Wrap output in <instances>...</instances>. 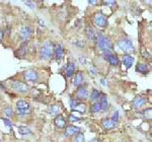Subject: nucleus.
Wrapping results in <instances>:
<instances>
[{"label":"nucleus","mask_w":152,"mask_h":142,"mask_svg":"<svg viewBox=\"0 0 152 142\" xmlns=\"http://www.w3.org/2000/svg\"><path fill=\"white\" fill-rule=\"evenodd\" d=\"M94 41H95V43H96L97 48L100 49V50H102V51H107V50L111 51L112 50L113 44H112L111 40H109L107 37L102 35V34H96V35H95V38H94Z\"/></svg>","instance_id":"nucleus-1"},{"label":"nucleus","mask_w":152,"mask_h":142,"mask_svg":"<svg viewBox=\"0 0 152 142\" xmlns=\"http://www.w3.org/2000/svg\"><path fill=\"white\" fill-rule=\"evenodd\" d=\"M54 52V45L50 41H46L43 44L40 50V58L42 60H49L53 55Z\"/></svg>","instance_id":"nucleus-2"},{"label":"nucleus","mask_w":152,"mask_h":142,"mask_svg":"<svg viewBox=\"0 0 152 142\" xmlns=\"http://www.w3.org/2000/svg\"><path fill=\"white\" fill-rule=\"evenodd\" d=\"M118 47L122 51H124L125 53H127V55L134 53L135 51L134 45L130 39H121V40H119L118 41Z\"/></svg>","instance_id":"nucleus-3"},{"label":"nucleus","mask_w":152,"mask_h":142,"mask_svg":"<svg viewBox=\"0 0 152 142\" xmlns=\"http://www.w3.org/2000/svg\"><path fill=\"white\" fill-rule=\"evenodd\" d=\"M94 23L99 28H105L107 26V19L102 12H96L94 18Z\"/></svg>","instance_id":"nucleus-4"},{"label":"nucleus","mask_w":152,"mask_h":142,"mask_svg":"<svg viewBox=\"0 0 152 142\" xmlns=\"http://www.w3.org/2000/svg\"><path fill=\"white\" fill-rule=\"evenodd\" d=\"M104 59L107 60L111 65L118 66L120 64V60H119V58H118V56L112 54L111 51H109V50L104 51Z\"/></svg>","instance_id":"nucleus-5"},{"label":"nucleus","mask_w":152,"mask_h":142,"mask_svg":"<svg viewBox=\"0 0 152 142\" xmlns=\"http://www.w3.org/2000/svg\"><path fill=\"white\" fill-rule=\"evenodd\" d=\"M12 89L14 90H16L18 92H20V94H26L28 90V86L24 82L15 80V81L12 82Z\"/></svg>","instance_id":"nucleus-6"},{"label":"nucleus","mask_w":152,"mask_h":142,"mask_svg":"<svg viewBox=\"0 0 152 142\" xmlns=\"http://www.w3.org/2000/svg\"><path fill=\"white\" fill-rule=\"evenodd\" d=\"M76 100L79 99V100H86L89 97V91L86 87L84 86H79L78 89L76 90Z\"/></svg>","instance_id":"nucleus-7"},{"label":"nucleus","mask_w":152,"mask_h":142,"mask_svg":"<svg viewBox=\"0 0 152 142\" xmlns=\"http://www.w3.org/2000/svg\"><path fill=\"white\" fill-rule=\"evenodd\" d=\"M19 38L23 41H26L29 39V37L31 35V29L29 26H23L18 31Z\"/></svg>","instance_id":"nucleus-8"},{"label":"nucleus","mask_w":152,"mask_h":142,"mask_svg":"<svg viewBox=\"0 0 152 142\" xmlns=\"http://www.w3.org/2000/svg\"><path fill=\"white\" fill-rule=\"evenodd\" d=\"M54 57L57 61H61L64 57V49H63L62 45H57L55 48H54Z\"/></svg>","instance_id":"nucleus-9"},{"label":"nucleus","mask_w":152,"mask_h":142,"mask_svg":"<svg viewBox=\"0 0 152 142\" xmlns=\"http://www.w3.org/2000/svg\"><path fill=\"white\" fill-rule=\"evenodd\" d=\"M146 102V99L142 95H139V97H136L132 102V106H133L134 109H140L145 105Z\"/></svg>","instance_id":"nucleus-10"},{"label":"nucleus","mask_w":152,"mask_h":142,"mask_svg":"<svg viewBox=\"0 0 152 142\" xmlns=\"http://www.w3.org/2000/svg\"><path fill=\"white\" fill-rule=\"evenodd\" d=\"M24 78L28 81H37L39 78V74L36 70H28L24 72Z\"/></svg>","instance_id":"nucleus-11"},{"label":"nucleus","mask_w":152,"mask_h":142,"mask_svg":"<svg viewBox=\"0 0 152 142\" xmlns=\"http://www.w3.org/2000/svg\"><path fill=\"white\" fill-rule=\"evenodd\" d=\"M80 132L79 127H76L74 125H69L65 128V136H73Z\"/></svg>","instance_id":"nucleus-12"},{"label":"nucleus","mask_w":152,"mask_h":142,"mask_svg":"<svg viewBox=\"0 0 152 142\" xmlns=\"http://www.w3.org/2000/svg\"><path fill=\"white\" fill-rule=\"evenodd\" d=\"M54 123H55V126L59 129L65 128L66 121H65L64 117H63L62 115H58V116L55 118V120H54Z\"/></svg>","instance_id":"nucleus-13"},{"label":"nucleus","mask_w":152,"mask_h":142,"mask_svg":"<svg viewBox=\"0 0 152 142\" xmlns=\"http://www.w3.org/2000/svg\"><path fill=\"white\" fill-rule=\"evenodd\" d=\"M83 81H84V76H83L82 72H77L75 74L74 78H73V84L75 86H80L83 83Z\"/></svg>","instance_id":"nucleus-14"},{"label":"nucleus","mask_w":152,"mask_h":142,"mask_svg":"<svg viewBox=\"0 0 152 142\" xmlns=\"http://www.w3.org/2000/svg\"><path fill=\"white\" fill-rule=\"evenodd\" d=\"M26 49H28V42H23V44L20 45V47L18 48V53L15 54L16 57H20L23 58L26 53Z\"/></svg>","instance_id":"nucleus-15"},{"label":"nucleus","mask_w":152,"mask_h":142,"mask_svg":"<svg viewBox=\"0 0 152 142\" xmlns=\"http://www.w3.org/2000/svg\"><path fill=\"white\" fill-rule=\"evenodd\" d=\"M102 97H99V105L102 108V111H107L109 108V102H107V97H105V94H100Z\"/></svg>","instance_id":"nucleus-16"},{"label":"nucleus","mask_w":152,"mask_h":142,"mask_svg":"<svg viewBox=\"0 0 152 142\" xmlns=\"http://www.w3.org/2000/svg\"><path fill=\"white\" fill-rule=\"evenodd\" d=\"M75 69H76V66H75L74 63H69L67 67H66V70H65L66 77H71V76H72V75L75 73Z\"/></svg>","instance_id":"nucleus-17"},{"label":"nucleus","mask_w":152,"mask_h":142,"mask_svg":"<svg viewBox=\"0 0 152 142\" xmlns=\"http://www.w3.org/2000/svg\"><path fill=\"white\" fill-rule=\"evenodd\" d=\"M134 63V58L131 55H125L123 56V64L126 66V68L132 67Z\"/></svg>","instance_id":"nucleus-18"},{"label":"nucleus","mask_w":152,"mask_h":142,"mask_svg":"<svg viewBox=\"0 0 152 142\" xmlns=\"http://www.w3.org/2000/svg\"><path fill=\"white\" fill-rule=\"evenodd\" d=\"M16 108L18 110H23V111H28L29 109V104L28 102L23 101V100H19L16 102Z\"/></svg>","instance_id":"nucleus-19"},{"label":"nucleus","mask_w":152,"mask_h":142,"mask_svg":"<svg viewBox=\"0 0 152 142\" xmlns=\"http://www.w3.org/2000/svg\"><path fill=\"white\" fill-rule=\"evenodd\" d=\"M136 70H137V72L142 73V74H147V73L149 72L148 66H147V64H144V63H139V64H137Z\"/></svg>","instance_id":"nucleus-20"},{"label":"nucleus","mask_w":152,"mask_h":142,"mask_svg":"<svg viewBox=\"0 0 152 142\" xmlns=\"http://www.w3.org/2000/svg\"><path fill=\"white\" fill-rule=\"evenodd\" d=\"M102 127H104L105 130H111V129L114 128L117 124H115L111 119H104V121H102Z\"/></svg>","instance_id":"nucleus-21"},{"label":"nucleus","mask_w":152,"mask_h":142,"mask_svg":"<svg viewBox=\"0 0 152 142\" xmlns=\"http://www.w3.org/2000/svg\"><path fill=\"white\" fill-rule=\"evenodd\" d=\"M85 35H86L88 40H90V41L94 40V38H95V31L94 30V28H92V26H88L87 28L85 29Z\"/></svg>","instance_id":"nucleus-22"},{"label":"nucleus","mask_w":152,"mask_h":142,"mask_svg":"<svg viewBox=\"0 0 152 142\" xmlns=\"http://www.w3.org/2000/svg\"><path fill=\"white\" fill-rule=\"evenodd\" d=\"M60 113V106L59 105H51V107L49 108V114L51 116H55V115H59Z\"/></svg>","instance_id":"nucleus-23"},{"label":"nucleus","mask_w":152,"mask_h":142,"mask_svg":"<svg viewBox=\"0 0 152 142\" xmlns=\"http://www.w3.org/2000/svg\"><path fill=\"white\" fill-rule=\"evenodd\" d=\"M18 129V133L21 134V135H28V134H31V129L26 126H19Z\"/></svg>","instance_id":"nucleus-24"},{"label":"nucleus","mask_w":152,"mask_h":142,"mask_svg":"<svg viewBox=\"0 0 152 142\" xmlns=\"http://www.w3.org/2000/svg\"><path fill=\"white\" fill-rule=\"evenodd\" d=\"M100 94H100L99 90L94 89V90H92L91 95H90V100H91V101H96L97 99H99Z\"/></svg>","instance_id":"nucleus-25"},{"label":"nucleus","mask_w":152,"mask_h":142,"mask_svg":"<svg viewBox=\"0 0 152 142\" xmlns=\"http://www.w3.org/2000/svg\"><path fill=\"white\" fill-rule=\"evenodd\" d=\"M69 104H70V108H71V109L75 110L76 108L78 107V105L80 104V102L78 101V100H76V99H71L70 102H69Z\"/></svg>","instance_id":"nucleus-26"},{"label":"nucleus","mask_w":152,"mask_h":142,"mask_svg":"<svg viewBox=\"0 0 152 142\" xmlns=\"http://www.w3.org/2000/svg\"><path fill=\"white\" fill-rule=\"evenodd\" d=\"M99 111H102V108H100L99 102H94L91 107V112L92 113H99Z\"/></svg>","instance_id":"nucleus-27"},{"label":"nucleus","mask_w":152,"mask_h":142,"mask_svg":"<svg viewBox=\"0 0 152 142\" xmlns=\"http://www.w3.org/2000/svg\"><path fill=\"white\" fill-rule=\"evenodd\" d=\"M4 114H5L6 117L11 118V117L13 116V111H12V109L10 107H6L5 109H4Z\"/></svg>","instance_id":"nucleus-28"},{"label":"nucleus","mask_w":152,"mask_h":142,"mask_svg":"<svg viewBox=\"0 0 152 142\" xmlns=\"http://www.w3.org/2000/svg\"><path fill=\"white\" fill-rule=\"evenodd\" d=\"M74 142H84V134L80 133V132L78 134H76Z\"/></svg>","instance_id":"nucleus-29"},{"label":"nucleus","mask_w":152,"mask_h":142,"mask_svg":"<svg viewBox=\"0 0 152 142\" xmlns=\"http://www.w3.org/2000/svg\"><path fill=\"white\" fill-rule=\"evenodd\" d=\"M1 120L3 121V123L5 124V126L7 127V129H8V130H10L11 127H12V124H11V121H10V120L7 119V118H1Z\"/></svg>","instance_id":"nucleus-30"},{"label":"nucleus","mask_w":152,"mask_h":142,"mask_svg":"<svg viewBox=\"0 0 152 142\" xmlns=\"http://www.w3.org/2000/svg\"><path fill=\"white\" fill-rule=\"evenodd\" d=\"M76 112H79V113H84L85 112V106L84 104H82V102H80L79 105H78V107L75 109Z\"/></svg>","instance_id":"nucleus-31"},{"label":"nucleus","mask_w":152,"mask_h":142,"mask_svg":"<svg viewBox=\"0 0 152 142\" xmlns=\"http://www.w3.org/2000/svg\"><path fill=\"white\" fill-rule=\"evenodd\" d=\"M89 74L92 75V76H95V75L97 74V69L94 67V65L89 66Z\"/></svg>","instance_id":"nucleus-32"},{"label":"nucleus","mask_w":152,"mask_h":142,"mask_svg":"<svg viewBox=\"0 0 152 142\" xmlns=\"http://www.w3.org/2000/svg\"><path fill=\"white\" fill-rule=\"evenodd\" d=\"M111 120L113 122H114L115 124H117L118 123V121H119V112H115L114 113V115H113V117L111 118Z\"/></svg>","instance_id":"nucleus-33"},{"label":"nucleus","mask_w":152,"mask_h":142,"mask_svg":"<svg viewBox=\"0 0 152 142\" xmlns=\"http://www.w3.org/2000/svg\"><path fill=\"white\" fill-rule=\"evenodd\" d=\"M80 118H78V117H75L73 114H71L69 116V118H68V121L69 122H79L80 121Z\"/></svg>","instance_id":"nucleus-34"},{"label":"nucleus","mask_w":152,"mask_h":142,"mask_svg":"<svg viewBox=\"0 0 152 142\" xmlns=\"http://www.w3.org/2000/svg\"><path fill=\"white\" fill-rule=\"evenodd\" d=\"M23 3L26 4V6H28L29 8H31V9H34L36 7L35 3H34V2H31V1H23Z\"/></svg>","instance_id":"nucleus-35"},{"label":"nucleus","mask_w":152,"mask_h":142,"mask_svg":"<svg viewBox=\"0 0 152 142\" xmlns=\"http://www.w3.org/2000/svg\"><path fill=\"white\" fill-rule=\"evenodd\" d=\"M104 5H110V6H114L116 5V1H104Z\"/></svg>","instance_id":"nucleus-36"},{"label":"nucleus","mask_w":152,"mask_h":142,"mask_svg":"<svg viewBox=\"0 0 152 142\" xmlns=\"http://www.w3.org/2000/svg\"><path fill=\"white\" fill-rule=\"evenodd\" d=\"M16 114L19 115V116H24L28 113H26V111H23V110H16Z\"/></svg>","instance_id":"nucleus-37"},{"label":"nucleus","mask_w":152,"mask_h":142,"mask_svg":"<svg viewBox=\"0 0 152 142\" xmlns=\"http://www.w3.org/2000/svg\"><path fill=\"white\" fill-rule=\"evenodd\" d=\"M142 54H143V56L146 58V59H150V54H149V53H146L145 49H143V50H142Z\"/></svg>","instance_id":"nucleus-38"},{"label":"nucleus","mask_w":152,"mask_h":142,"mask_svg":"<svg viewBox=\"0 0 152 142\" xmlns=\"http://www.w3.org/2000/svg\"><path fill=\"white\" fill-rule=\"evenodd\" d=\"M79 61H80L81 63H85V62H86V59H85V57H80Z\"/></svg>","instance_id":"nucleus-39"},{"label":"nucleus","mask_w":152,"mask_h":142,"mask_svg":"<svg viewBox=\"0 0 152 142\" xmlns=\"http://www.w3.org/2000/svg\"><path fill=\"white\" fill-rule=\"evenodd\" d=\"M88 3L91 4V5H94V4L97 3V1H88Z\"/></svg>","instance_id":"nucleus-40"},{"label":"nucleus","mask_w":152,"mask_h":142,"mask_svg":"<svg viewBox=\"0 0 152 142\" xmlns=\"http://www.w3.org/2000/svg\"><path fill=\"white\" fill-rule=\"evenodd\" d=\"M2 37H3V31L0 30V42H1V40H2Z\"/></svg>","instance_id":"nucleus-41"},{"label":"nucleus","mask_w":152,"mask_h":142,"mask_svg":"<svg viewBox=\"0 0 152 142\" xmlns=\"http://www.w3.org/2000/svg\"><path fill=\"white\" fill-rule=\"evenodd\" d=\"M90 142H102V141L99 140V139H94V140H91Z\"/></svg>","instance_id":"nucleus-42"},{"label":"nucleus","mask_w":152,"mask_h":142,"mask_svg":"<svg viewBox=\"0 0 152 142\" xmlns=\"http://www.w3.org/2000/svg\"><path fill=\"white\" fill-rule=\"evenodd\" d=\"M102 84H104V85H105V81H104V79H102Z\"/></svg>","instance_id":"nucleus-43"}]
</instances>
